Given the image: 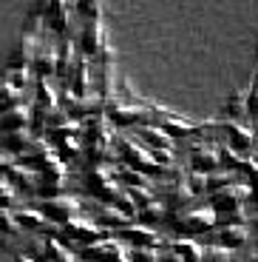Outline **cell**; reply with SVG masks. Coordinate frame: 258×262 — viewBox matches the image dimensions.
Masks as SVG:
<instances>
[{
    "mask_svg": "<svg viewBox=\"0 0 258 262\" xmlns=\"http://www.w3.org/2000/svg\"><path fill=\"white\" fill-rule=\"evenodd\" d=\"M221 239H224V243H241V239H244V231L241 228H227L224 234H221Z\"/></svg>",
    "mask_w": 258,
    "mask_h": 262,
    "instance_id": "cell-1",
    "label": "cell"
},
{
    "mask_svg": "<svg viewBox=\"0 0 258 262\" xmlns=\"http://www.w3.org/2000/svg\"><path fill=\"white\" fill-rule=\"evenodd\" d=\"M255 262H258V259H255Z\"/></svg>",
    "mask_w": 258,
    "mask_h": 262,
    "instance_id": "cell-2",
    "label": "cell"
}]
</instances>
